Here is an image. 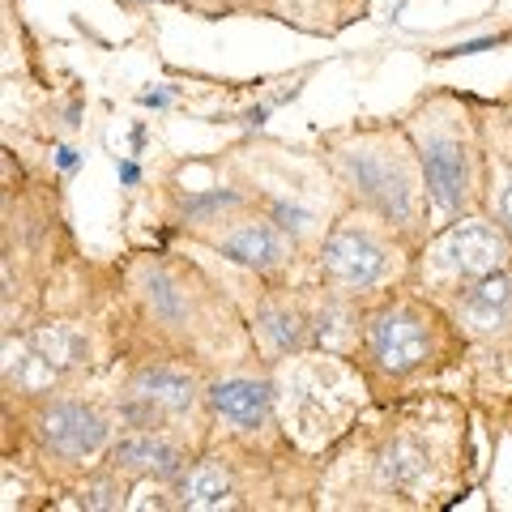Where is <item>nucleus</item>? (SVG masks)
<instances>
[{"label":"nucleus","instance_id":"7ed1b4c3","mask_svg":"<svg viewBox=\"0 0 512 512\" xmlns=\"http://www.w3.org/2000/svg\"><path fill=\"white\" fill-rule=\"evenodd\" d=\"M470 350L457 316L431 299L414 282H397L389 291L363 299V329L350 363L359 367L376 406L423 389L427 380L461 367Z\"/></svg>","mask_w":512,"mask_h":512},{"label":"nucleus","instance_id":"ddd939ff","mask_svg":"<svg viewBox=\"0 0 512 512\" xmlns=\"http://www.w3.org/2000/svg\"><path fill=\"white\" fill-rule=\"evenodd\" d=\"M457 316V325L466 329L470 342H495L512 329V265L495 269V274L470 282L461 295L444 303Z\"/></svg>","mask_w":512,"mask_h":512},{"label":"nucleus","instance_id":"20e7f679","mask_svg":"<svg viewBox=\"0 0 512 512\" xmlns=\"http://www.w3.org/2000/svg\"><path fill=\"white\" fill-rule=\"evenodd\" d=\"M320 163L342 192V205L380 218L419 252L431 227V197L419 150L402 120H355L320 137Z\"/></svg>","mask_w":512,"mask_h":512},{"label":"nucleus","instance_id":"0eeeda50","mask_svg":"<svg viewBox=\"0 0 512 512\" xmlns=\"http://www.w3.org/2000/svg\"><path fill=\"white\" fill-rule=\"evenodd\" d=\"M410 265L414 248L406 239L384 227L380 218L355 210V205H342L312 252V278L355 299H372L406 282Z\"/></svg>","mask_w":512,"mask_h":512},{"label":"nucleus","instance_id":"39448f33","mask_svg":"<svg viewBox=\"0 0 512 512\" xmlns=\"http://www.w3.org/2000/svg\"><path fill=\"white\" fill-rule=\"evenodd\" d=\"M402 124L410 128V141L419 150L431 214L440 222L483 214L487 154H483V124H478L474 103L453 90H431L406 111Z\"/></svg>","mask_w":512,"mask_h":512},{"label":"nucleus","instance_id":"9d476101","mask_svg":"<svg viewBox=\"0 0 512 512\" xmlns=\"http://www.w3.org/2000/svg\"><path fill=\"white\" fill-rule=\"evenodd\" d=\"M188 244L210 248L227 265L244 269L248 278H261V282H308L312 278V252H303L295 239L265 210H256V205L231 214L227 222H218L214 231L188 239Z\"/></svg>","mask_w":512,"mask_h":512},{"label":"nucleus","instance_id":"4468645a","mask_svg":"<svg viewBox=\"0 0 512 512\" xmlns=\"http://www.w3.org/2000/svg\"><path fill=\"white\" fill-rule=\"evenodd\" d=\"M303 295H308L312 350L350 359L359 346V329H363V299L342 295V291H333V286H320L316 278L303 282Z\"/></svg>","mask_w":512,"mask_h":512},{"label":"nucleus","instance_id":"423d86ee","mask_svg":"<svg viewBox=\"0 0 512 512\" xmlns=\"http://www.w3.org/2000/svg\"><path fill=\"white\" fill-rule=\"evenodd\" d=\"M116 436L120 419L111 393L99 397L86 384H69L43 397H18V457L30 461L56 495L103 466Z\"/></svg>","mask_w":512,"mask_h":512},{"label":"nucleus","instance_id":"1a4fd4ad","mask_svg":"<svg viewBox=\"0 0 512 512\" xmlns=\"http://www.w3.org/2000/svg\"><path fill=\"white\" fill-rule=\"evenodd\" d=\"M205 406H210L218 440L265 448V453H295L291 431H282L278 423V380L269 367H235V372L210 376Z\"/></svg>","mask_w":512,"mask_h":512},{"label":"nucleus","instance_id":"9b49d317","mask_svg":"<svg viewBox=\"0 0 512 512\" xmlns=\"http://www.w3.org/2000/svg\"><path fill=\"white\" fill-rule=\"evenodd\" d=\"M252 282H256V291L248 299H239V308H244L256 355L274 372L286 359L312 350L308 295H303V282H261V278H252Z\"/></svg>","mask_w":512,"mask_h":512},{"label":"nucleus","instance_id":"f3484780","mask_svg":"<svg viewBox=\"0 0 512 512\" xmlns=\"http://www.w3.org/2000/svg\"><path fill=\"white\" fill-rule=\"evenodd\" d=\"M124 9H150V5H184V0H120Z\"/></svg>","mask_w":512,"mask_h":512},{"label":"nucleus","instance_id":"f257e3e1","mask_svg":"<svg viewBox=\"0 0 512 512\" xmlns=\"http://www.w3.org/2000/svg\"><path fill=\"white\" fill-rule=\"evenodd\" d=\"M120 282L137 329L116 342V359L175 355L197 363L205 376L265 367L256 363L261 355L239 299L205 265L175 252H141L120 265Z\"/></svg>","mask_w":512,"mask_h":512},{"label":"nucleus","instance_id":"2eb2a0df","mask_svg":"<svg viewBox=\"0 0 512 512\" xmlns=\"http://www.w3.org/2000/svg\"><path fill=\"white\" fill-rule=\"evenodd\" d=\"M252 197L235 180L231 184H214V188H188L171 197V231H180L188 239H197L205 231H214L218 222H227L231 214L248 210Z\"/></svg>","mask_w":512,"mask_h":512},{"label":"nucleus","instance_id":"dca6fc26","mask_svg":"<svg viewBox=\"0 0 512 512\" xmlns=\"http://www.w3.org/2000/svg\"><path fill=\"white\" fill-rule=\"evenodd\" d=\"M483 124V154H487V175L500 171V184L487 188V214L504 222L512 235V116L508 107H491V116H478Z\"/></svg>","mask_w":512,"mask_h":512},{"label":"nucleus","instance_id":"6e6552de","mask_svg":"<svg viewBox=\"0 0 512 512\" xmlns=\"http://www.w3.org/2000/svg\"><path fill=\"white\" fill-rule=\"evenodd\" d=\"M504 265H512V235L504 222H495L483 210V214L440 222V227L423 239V248L414 252L406 282H414L431 299L448 303L453 295L466 291L470 282L487 278Z\"/></svg>","mask_w":512,"mask_h":512},{"label":"nucleus","instance_id":"f03ea898","mask_svg":"<svg viewBox=\"0 0 512 512\" xmlns=\"http://www.w3.org/2000/svg\"><path fill=\"white\" fill-rule=\"evenodd\" d=\"M389 419L372 431H346L359 444V495L350 504L423 508L444 504L466 470V414L444 419L453 402L406 393L384 406Z\"/></svg>","mask_w":512,"mask_h":512},{"label":"nucleus","instance_id":"f8f14e48","mask_svg":"<svg viewBox=\"0 0 512 512\" xmlns=\"http://www.w3.org/2000/svg\"><path fill=\"white\" fill-rule=\"evenodd\" d=\"M197 453H201V444L188 436H175V431H120L116 444L107 448L103 466L133 478L137 487L141 483L171 487Z\"/></svg>","mask_w":512,"mask_h":512}]
</instances>
